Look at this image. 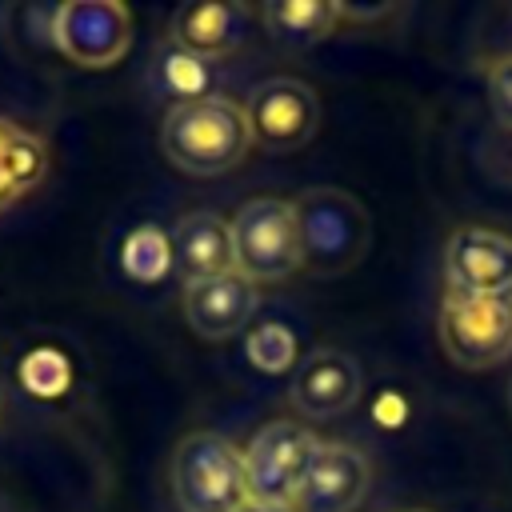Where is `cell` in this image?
<instances>
[{
	"label": "cell",
	"mask_w": 512,
	"mask_h": 512,
	"mask_svg": "<svg viewBox=\"0 0 512 512\" xmlns=\"http://www.w3.org/2000/svg\"><path fill=\"white\" fill-rule=\"evenodd\" d=\"M508 412H512V388H508Z\"/></svg>",
	"instance_id": "obj_24"
},
{
	"label": "cell",
	"mask_w": 512,
	"mask_h": 512,
	"mask_svg": "<svg viewBox=\"0 0 512 512\" xmlns=\"http://www.w3.org/2000/svg\"><path fill=\"white\" fill-rule=\"evenodd\" d=\"M440 348L464 372L496 368L512 356V296H452L440 300Z\"/></svg>",
	"instance_id": "obj_5"
},
{
	"label": "cell",
	"mask_w": 512,
	"mask_h": 512,
	"mask_svg": "<svg viewBox=\"0 0 512 512\" xmlns=\"http://www.w3.org/2000/svg\"><path fill=\"white\" fill-rule=\"evenodd\" d=\"M360 388H364V376H360V364L348 352L316 348L296 368L288 400L308 420H336L360 400Z\"/></svg>",
	"instance_id": "obj_12"
},
{
	"label": "cell",
	"mask_w": 512,
	"mask_h": 512,
	"mask_svg": "<svg viewBox=\"0 0 512 512\" xmlns=\"http://www.w3.org/2000/svg\"><path fill=\"white\" fill-rule=\"evenodd\" d=\"M320 440L296 424V420H272L264 424L248 452H244V480H248V500L260 504H292Z\"/></svg>",
	"instance_id": "obj_7"
},
{
	"label": "cell",
	"mask_w": 512,
	"mask_h": 512,
	"mask_svg": "<svg viewBox=\"0 0 512 512\" xmlns=\"http://www.w3.org/2000/svg\"><path fill=\"white\" fill-rule=\"evenodd\" d=\"M372 488V460L344 440H320L292 508L296 512H356Z\"/></svg>",
	"instance_id": "obj_10"
},
{
	"label": "cell",
	"mask_w": 512,
	"mask_h": 512,
	"mask_svg": "<svg viewBox=\"0 0 512 512\" xmlns=\"http://www.w3.org/2000/svg\"><path fill=\"white\" fill-rule=\"evenodd\" d=\"M232 268L252 284H276L300 272V236L292 200L256 196L232 220Z\"/></svg>",
	"instance_id": "obj_4"
},
{
	"label": "cell",
	"mask_w": 512,
	"mask_h": 512,
	"mask_svg": "<svg viewBox=\"0 0 512 512\" xmlns=\"http://www.w3.org/2000/svg\"><path fill=\"white\" fill-rule=\"evenodd\" d=\"M444 284L452 296H512V236L464 224L444 244Z\"/></svg>",
	"instance_id": "obj_9"
},
{
	"label": "cell",
	"mask_w": 512,
	"mask_h": 512,
	"mask_svg": "<svg viewBox=\"0 0 512 512\" xmlns=\"http://www.w3.org/2000/svg\"><path fill=\"white\" fill-rule=\"evenodd\" d=\"M300 236V272L332 280L352 272L372 244L368 208L344 188H308L292 200Z\"/></svg>",
	"instance_id": "obj_2"
},
{
	"label": "cell",
	"mask_w": 512,
	"mask_h": 512,
	"mask_svg": "<svg viewBox=\"0 0 512 512\" xmlns=\"http://www.w3.org/2000/svg\"><path fill=\"white\" fill-rule=\"evenodd\" d=\"M256 304H260L256 284L244 280L236 268L220 272V276L184 280V292H180L184 320H188V328L200 340H228V336H236L256 316Z\"/></svg>",
	"instance_id": "obj_11"
},
{
	"label": "cell",
	"mask_w": 512,
	"mask_h": 512,
	"mask_svg": "<svg viewBox=\"0 0 512 512\" xmlns=\"http://www.w3.org/2000/svg\"><path fill=\"white\" fill-rule=\"evenodd\" d=\"M172 496L180 512H240L248 504L244 452L216 432H188L172 452Z\"/></svg>",
	"instance_id": "obj_3"
},
{
	"label": "cell",
	"mask_w": 512,
	"mask_h": 512,
	"mask_svg": "<svg viewBox=\"0 0 512 512\" xmlns=\"http://www.w3.org/2000/svg\"><path fill=\"white\" fill-rule=\"evenodd\" d=\"M52 148L36 128L0 116V212L24 200L48 176Z\"/></svg>",
	"instance_id": "obj_15"
},
{
	"label": "cell",
	"mask_w": 512,
	"mask_h": 512,
	"mask_svg": "<svg viewBox=\"0 0 512 512\" xmlns=\"http://www.w3.org/2000/svg\"><path fill=\"white\" fill-rule=\"evenodd\" d=\"M48 32L76 68H112L132 48V12L116 0H72L52 8Z\"/></svg>",
	"instance_id": "obj_6"
},
{
	"label": "cell",
	"mask_w": 512,
	"mask_h": 512,
	"mask_svg": "<svg viewBox=\"0 0 512 512\" xmlns=\"http://www.w3.org/2000/svg\"><path fill=\"white\" fill-rule=\"evenodd\" d=\"M240 512H296L292 504H260V500H248Z\"/></svg>",
	"instance_id": "obj_22"
},
{
	"label": "cell",
	"mask_w": 512,
	"mask_h": 512,
	"mask_svg": "<svg viewBox=\"0 0 512 512\" xmlns=\"http://www.w3.org/2000/svg\"><path fill=\"white\" fill-rule=\"evenodd\" d=\"M172 264V244L156 232V228H136L128 240H124V272L136 276V280H160Z\"/></svg>",
	"instance_id": "obj_18"
},
{
	"label": "cell",
	"mask_w": 512,
	"mask_h": 512,
	"mask_svg": "<svg viewBox=\"0 0 512 512\" xmlns=\"http://www.w3.org/2000/svg\"><path fill=\"white\" fill-rule=\"evenodd\" d=\"M248 360L260 368V372H284L296 356V340L284 324H260L252 336H248Z\"/></svg>",
	"instance_id": "obj_20"
},
{
	"label": "cell",
	"mask_w": 512,
	"mask_h": 512,
	"mask_svg": "<svg viewBox=\"0 0 512 512\" xmlns=\"http://www.w3.org/2000/svg\"><path fill=\"white\" fill-rule=\"evenodd\" d=\"M244 112H248L252 144L268 152H296L320 128V96L312 92V84L296 76H272L256 84Z\"/></svg>",
	"instance_id": "obj_8"
},
{
	"label": "cell",
	"mask_w": 512,
	"mask_h": 512,
	"mask_svg": "<svg viewBox=\"0 0 512 512\" xmlns=\"http://www.w3.org/2000/svg\"><path fill=\"white\" fill-rule=\"evenodd\" d=\"M400 512H428V508H400Z\"/></svg>",
	"instance_id": "obj_23"
},
{
	"label": "cell",
	"mask_w": 512,
	"mask_h": 512,
	"mask_svg": "<svg viewBox=\"0 0 512 512\" xmlns=\"http://www.w3.org/2000/svg\"><path fill=\"white\" fill-rule=\"evenodd\" d=\"M488 80V104H492V116L512 128V56H496L484 72Z\"/></svg>",
	"instance_id": "obj_21"
},
{
	"label": "cell",
	"mask_w": 512,
	"mask_h": 512,
	"mask_svg": "<svg viewBox=\"0 0 512 512\" xmlns=\"http://www.w3.org/2000/svg\"><path fill=\"white\" fill-rule=\"evenodd\" d=\"M20 380L36 396H60L68 388V380H72V368H68V360L56 348H36V352L24 356Z\"/></svg>",
	"instance_id": "obj_19"
},
{
	"label": "cell",
	"mask_w": 512,
	"mask_h": 512,
	"mask_svg": "<svg viewBox=\"0 0 512 512\" xmlns=\"http://www.w3.org/2000/svg\"><path fill=\"white\" fill-rule=\"evenodd\" d=\"M172 256L188 272V280L232 272V228L216 212H184L172 224Z\"/></svg>",
	"instance_id": "obj_14"
},
{
	"label": "cell",
	"mask_w": 512,
	"mask_h": 512,
	"mask_svg": "<svg viewBox=\"0 0 512 512\" xmlns=\"http://www.w3.org/2000/svg\"><path fill=\"white\" fill-rule=\"evenodd\" d=\"M156 68H160V84H164L172 96H180L176 104L212 96V64H208V60H196V56L180 52L176 44H168V48L156 56Z\"/></svg>",
	"instance_id": "obj_17"
},
{
	"label": "cell",
	"mask_w": 512,
	"mask_h": 512,
	"mask_svg": "<svg viewBox=\"0 0 512 512\" xmlns=\"http://www.w3.org/2000/svg\"><path fill=\"white\" fill-rule=\"evenodd\" d=\"M160 148H164L168 164L188 176L232 172L252 148L248 112H244V104H236L220 92L172 104L160 124Z\"/></svg>",
	"instance_id": "obj_1"
},
{
	"label": "cell",
	"mask_w": 512,
	"mask_h": 512,
	"mask_svg": "<svg viewBox=\"0 0 512 512\" xmlns=\"http://www.w3.org/2000/svg\"><path fill=\"white\" fill-rule=\"evenodd\" d=\"M264 28L284 44H316L328 40L340 24V4L328 0H280L260 8Z\"/></svg>",
	"instance_id": "obj_16"
},
{
	"label": "cell",
	"mask_w": 512,
	"mask_h": 512,
	"mask_svg": "<svg viewBox=\"0 0 512 512\" xmlns=\"http://www.w3.org/2000/svg\"><path fill=\"white\" fill-rule=\"evenodd\" d=\"M244 20H248L244 4H184V8H176L168 36L180 52L212 64L240 48Z\"/></svg>",
	"instance_id": "obj_13"
}]
</instances>
